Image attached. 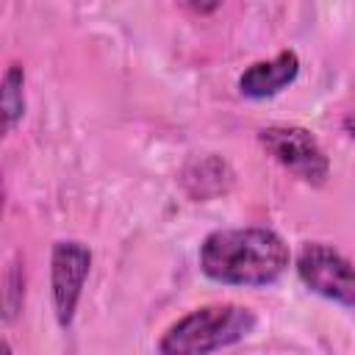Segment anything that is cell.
<instances>
[{
  "instance_id": "obj_1",
  "label": "cell",
  "mask_w": 355,
  "mask_h": 355,
  "mask_svg": "<svg viewBox=\"0 0 355 355\" xmlns=\"http://www.w3.org/2000/svg\"><path fill=\"white\" fill-rule=\"evenodd\" d=\"M291 261L286 239L263 225L211 230L197 250L200 272L219 286L236 288L275 286Z\"/></svg>"
},
{
  "instance_id": "obj_2",
  "label": "cell",
  "mask_w": 355,
  "mask_h": 355,
  "mask_svg": "<svg viewBox=\"0 0 355 355\" xmlns=\"http://www.w3.org/2000/svg\"><path fill=\"white\" fill-rule=\"evenodd\" d=\"M258 327V313L239 302H208L178 316L158 338V355H214Z\"/></svg>"
},
{
  "instance_id": "obj_3",
  "label": "cell",
  "mask_w": 355,
  "mask_h": 355,
  "mask_svg": "<svg viewBox=\"0 0 355 355\" xmlns=\"http://www.w3.org/2000/svg\"><path fill=\"white\" fill-rule=\"evenodd\" d=\"M294 272L311 294L355 311V261L333 244L305 241L294 255Z\"/></svg>"
},
{
  "instance_id": "obj_4",
  "label": "cell",
  "mask_w": 355,
  "mask_h": 355,
  "mask_svg": "<svg viewBox=\"0 0 355 355\" xmlns=\"http://www.w3.org/2000/svg\"><path fill=\"white\" fill-rule=\"evenodd\" d=\"M261 147L286 172L308 186H324L330 178V158L319 139L300 125H269L258 133Z\"/></svg>"
},
{
  "instance_id": "obj_5",
  "label": "cell",
  "mask_w": 355,
  "mask_h": 355,
  "mask_svg": "<svg viewBox=\"0 0 355 355\" xmlns=\"http://www.w3.org/2000/svg\"><path fill=\"white\" fill-rule=\"evenodd\" d=\"M92 272V250L78 239H58L50 250V300L58 327L69 330Z\"/></svg>"
},
{
  "instance_id": "obj_6",
  "label": "cell",
  "mask_w": 355,
  "mask_h": 355,
  "mask_svg": "<svg viewBox=\"0 0 355 355\" xmlns=\"http://www.w3.org/2000/svg\"><path fill=\"white\" fill-rule=\"evenodd\" d=\"M297 75H300V55L297 50L286 47L272 58L252 61L239 75V94L247 100H269L286 92L297 80Z\"/></svg>"
},
{
  "instance_id": "obj_7",
  "label": "cell",
  "mask_w": 355,
  "mask_h": 355,
  "mask_svg": "<svg viewBox=\"0 0 355 355\" xmlns=\"http://www.w3.org/2000/svg\"><path fill=\"white\" fill-rule=\"evenodd\" d=\"M233 183V172L225 158L205 155L200 161H191L183 172V186L194 200H211L216 194H225Z\"/></svg>"
},
{
  "instance_id": "obj_8",
  "label": "cell",
  "mask_w": 355,
  "mask_h": 355,
  "mask_svg": "<svg viewBox=\"0 0 355 355\" xmlns=\"http://www.w3.org/2000/svg\"><path fill=\"white\" fill-rule=\"evenodd\" d=\"M0 114L6 133H11L25 116V67L17 61L6 67L0 80Z\"/></svg>"
},
{
  "instance_id": "obj_9",
  "label": "cell",
  "mask_w": 355,
  "mask_h": 355,
  "mask_svg": "<svg viewBox=\"0 0 355 355\" xmlns=\"http://www.w3.org/2000/svg\"><path fill=\"white\" fill-rule=\"evenodd\" d=\"M3 316H6V322H11L17 313H19V308H22V302H25V266H22V261L17 258V261H11L8 263V269H6V277H3Z\"/></svg>"
},
{
  "instance_id": "obj_10",
  "label": "cell",
  "mask_w": 355,
  "mask_h": 355,
  "mask_svg": "<svg viewBox=\"0 0 355 355\" xmlns=\"http://www.w3.org/2000/svg\"><path fill=\"white\" fill-rule=\"evenodd\" d=\"M3 355H14V349H11V341H8V338H3Z\"/></svg>"
}]
</instances>
